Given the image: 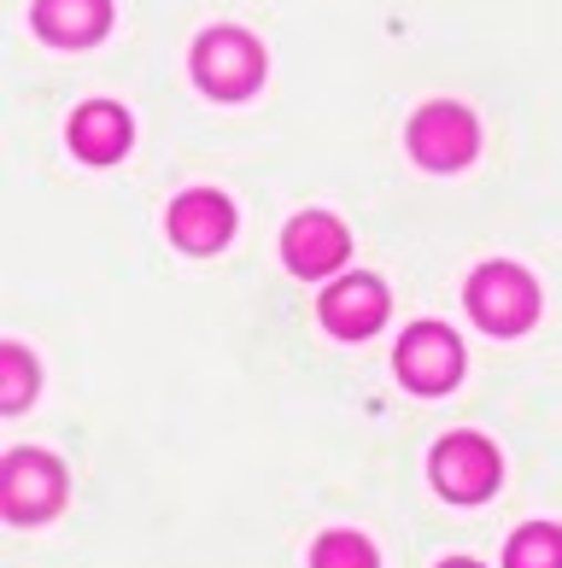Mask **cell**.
<instances>
[{"label":"cell","mask_w":562,"mask_h":568,"mask_svg":"<svg viewBox=\"0 0 562 568\" xmlns=\"http://www.w3.org/2000/svg\"><path fill=\"white\" fill-rule=\"evenodd\" d=\"M228 229H235V212L212 187H194V194H182L171 205V241L182 252H217L228 241Z\"/></svg>","instance_id":"9"},{"label":"cell","mask_w":562,"mask_h":568,"mask_svg":"<svg viewBox=\"0 0 562 568\" xmlns=\"http://www.w3.org/2000/svg\"><path fill=\"white\" fill-rule=\"evenodd\" d=\"M399 382L416 387V393H446L457 375H463V346H457V334L440 328V323H416L405 328L399 341Z\"/></svg>","instance_id":"6"},{"label":"cell","mask_w":562,"mask_h":568,"mask_svg":"<svg viewBox=\"0 0 562 568\" xmlns=\"http://www.w3.org/2000/svg\"><path fill=\"white\" fill-rule=\"evenodd\" d=\"M112 0H35V36L59 41V48H89L94 36H106Z\"/></svg>","instance_id":"10"},{"label":"cell","mask_w":562,"mask_h":568,"mask_svg":"<svg viewBox=\"0 0 562 568\" xmlns=\"http://www.w3.org/2000/svg\"><path fill=\"white\" fill-rule=\"evenodd\" d=\"M440 568H481V562H474V557H446Z\"/></svg>","instance_id":"15"},{"label":"cell","mask_w":562,"mask_h":568,"mask_svg":"<svg viewBox=\"0 0 562 568\" xmlns=\"http://www.w3.org/2000/svg\"><path fill=\"white\" fill-rule=\"evenodd\" d=\"M310 568H381V557H375V545L364 534L335 528V534H323L310 545Z\"/></svg>","instance_id":"13"},{"label":"cell","mask_w":562,"mask_h":568,"mask_svg":"<svg viewBox=\"0 0 562 568\" xmlns=\"http://www.w3.org/2000/svg\"><path fill=\"white\" fill-rule=\"evenodd\" d=\"M474 112L469 106H451V100H433L410 118V153L416 164H428V171H457V164L474 159Z\"/></svg>","instance_id":"3"},{"label":"cell","mask_w":562,"mask_h":568,"mask_svg":"<svg viewBox=\"0 0 562 568\" xmlns=\"http://www.w3.org/2000/svg\"><path fill=\"white\" fill-rule=\"evenodd\" d=\"M504 568H562V528L556 521H533L504 545Z\"/></svg>","instance_id":"12"},{"label":"cell","mask_w":562,"mask_h":568,"mask_svg":"<svg viewBox=\"0 0 562 568\" xmlns=\"http://www.w3.org/2000/svg\"><path fill=\"white\" fill-rule=\"evenodd\" d=\"M71 146L89 164L123 159V146H130V118H123V106H112V100H89V106L71 118Z\"/></svg>","instance_id":"11"},{"label":"cell","mask_w":562,"mask_h":568,"mask_svg":"<svg viewBox=\"0 0 562 568\" xmlns=\"http://www.w3.org/2000/svg\"><path fill=\"white\" fill-rule=\"evenodd\" d=\"M469 317L492 334H522L539 317V287L515 264H487L469 276Z\"/></svg>","instance_id":"1"},{"label":"cell","mask_w":562,"mask_h":568,"mask_svg":"<svg viewBox=\"0 0 562 568\" xmlns=\"http://www.w3.org/2000/svg\"><path fill=\"white\" fill-rule=\"evenodd\" d=\"M7 521L30 528V521H48L59 504H65V469L48 452H12L7 457Z\"/></svg>","instance_id":"5"},{"label":"cell","mask_w":562,"mask_h":568,"mask_svg":"<svg viewBox=\"0 0 562 568\" xmlns=\"http://www.w3.org/2000/svg\"><path fill=\"white\" fill-rule=\"evenodd\" d=\"M498 452L481 434H451L433 446V487H440L451 504H481L498 487Z\"/></svg>","instance_id":"4"},{"label":"cell","mask_w":562,"mask_h":568,"mask_svg":"<svg viewBox=\"0 0 562 568\" xmlns=\"http://www.w3.org/2000/svg\"><path fill=\"white\" fill-rule=\"evenodd\" d=\"M194 77H200L205 94L241 100L264 82V48L246 30H212V36H200V48H194Z\"/></svg>","instance_id":"2"},{"label":"cell","mask_w":562,"mask_h":568,"mask_svg":"<svg viewBox=\"0 0 562 568\" xmlns=\"http://www.w3.org/2000/svg\"><path fill=\"white\" fill-rule=\"evenodd\" d=\"M282 252H287V264H294V276H328V270L346 264L351 241H346V229L328 212H305V217L287 223Z\"/></svg>","instance_id":"8"},{"label":"cell","mask_w":562,"mask_h":568,"mask_svg":"<svg viewBox=\"0 0 562 568\" xmlns=\"http://www.w3.org/2000/svg\"><path fill=\"white\" fill-rule=\"evenodd\" d=\"M317 317H323L328 334H340V341H364V334H375L387 317V287L375 276H340L323 293Z\"/></svg>","instance_id":"7"},{"label":"cell","mask_w":562,"mask_h":568,"mask_svg":"<svg viewBox=\"0 0 562 568\" xmlns=\"http://www.w3.org/2000/svg\"><path fill=\"white\" fill-rule=\"evenodd\" d=\"M30 393H35V364H30L24 346L7 341V346H0V405H7V410H24Z\"/></svg>","instance_id":"14"}]
</instances>
